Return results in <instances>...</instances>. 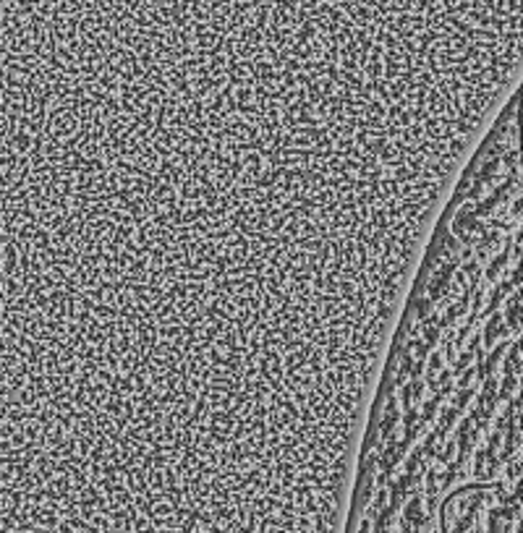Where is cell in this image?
<instances>
[{"label": "cell", "instance_id": "cell-1", "mask_svg": "<svg viewBox=\"0 0 523 533\" xmlns=\"http://www.w3.org/2000/svg\"><path fill=\"white\" fill-rule=\"evenodd\" d=\"M13 3V0H8ZM136 3H152V5H212L220 8L223 3H233L236 8H246L251 5L254 11L275 5V11L283 8H293V11H304L306 5H317V8H348V5H369L377 3L382 8H398V11H442L450 16H463L471 21H484V24H497V26H510V29H523V0H136Z\"/></svg>", "mask_w": 523, "mask_h": 533}]
</instances>
